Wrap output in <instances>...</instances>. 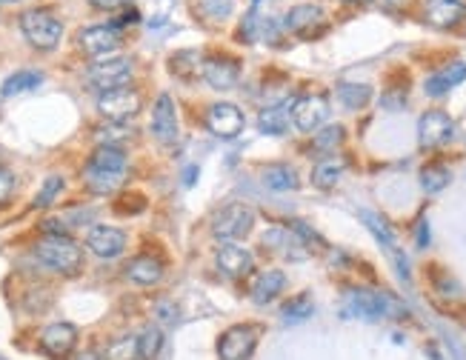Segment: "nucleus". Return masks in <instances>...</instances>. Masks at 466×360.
<instances>
[{"instance_id": "nucleus-1", "label": "nucleus", "mask_w": 466, "mask_h": 360, "mask_svg": "<svg viewBox=\"0 0 466 360\" xmlns=\"http://www.w3.org/2000/svg\"><path fill=\"white\" fill-rule=\"evenodd\" d=\"M341 312L346 318H360V321L406 318V306L398 297H392L386 292H372V289H349L343 295Z\"/></svg>"}, {"instance_id": "nucleus-2", "label": "nucleus", "mask_w": 466, "mask_h": 360, "mask_svg": "<svg viewBox=\"0 0 466 360\" xmlns=\"http://www.w3.org/2000/svg\"><path fill=\"white\" fill-rule=\"evenodd\" d=\"M35 257L57 275H78L83 269V249L69 235H47L35 243Z\"/></svg>"}, {"instance_id": "nucleus-3", "label": "nucleus", "mask_w": 466, "mask_h": 360, "mask_svg": "<svg viewBox=\"0 0 466 360\" xmlns=\"http://www.w3.org/2000/svg\"><path fill=\"white\" fill-rule=\"evenodd\" d=\"M21 32L29 46H35L38 52H52L64 38V23L49 9H29L21 14Z\"/></svg>"}, {"instance_id": "nucleus-4", "label": "nucleus", "mask_w": 466, "mask_h": 360, "mask_svg": "<svg viewBox=\"0 0 466 360\" xmlns=\"http://www.w3.org/2000/svg\"><path fill=\"white\" fill-rule=\"evenodd\" d=\"M132 69L135 66L129 57H104V61H95L89 69H86V83L104 95V92L126 86L129 78H132Z\"/></svg>"}, {"instance_id": "nucleus-5", "label": "nucleus", "mask_w": 466, "mask_h": 360, "mask_svg": "<svg viewBox=\"0 0 466 360\" xmlns=\"http://www.w3.org/2000/svg\"><path fill=\"white\" fill-rule=\"evenodd\" d=\"M255 209L246 204H229L212 218V235L217 240H241L252 232Z\"/></svg>"}, {"instance_id": "nucleus-6", "label": "nucleus", "mask_w": 466, "mask_h": 360, "mask_svg": "<svg viewBox=\"0 0 466 360\" xmlns=\"http://www.w3.org/2000/svg\"><path fill=\"white\" fill-rule=\"evenodd\" d=\"M140 106H143L140 92L129 89V86H121V89L97 95V112L112 123H123L129 118H135V114L140 112Z\"/></svg>"}, {"instance_id": "nucleus-7", "label": "nucleus", "mask_w": 466, "mask_h": 360, "mask_svg": "<svg viewBox=\"0 0 466 360\" xmlns=\"http://www.w3.org/2000/svg\"><path fill=\"white\" fill-rule=\"evenodd\" d=\"M258 347V329L250 323L232 326L217 340V355L221 360H250Z\"/></svg>"}, {"instance_id": "nucleus-8", "label": "nucleus", "mask_w": 466, "mask_h": 360, "mask_svg": "<svg viewBox=\"0 0 466 360\" xmlns=\"http://www.w3.org/2000/svg\"><path fill=\"white\" fill-rule=\"evenodd\" d=\"M284 26L292 35L309 40V38H318L326 29V14H324V9L315 6V4H298V6H292L286 12Z\"/></svg>"}, {"instance_id": "nucleus-9", "label": "nucleus", "mask_w": 466, "mask_h": 360, "mask_svg": "<svg viewBox=\"0 0 466 360\" xmlns=\"http://www.w3.org/2000/svg\"><path fill=\"white\" fill-rule=\"evenodd\" d=\"M453 135H455V123L441 109H432L418 121V143L424 149H438L446 140H453Z\"/></svg>"}, {"instance_id": "nucleus-10", "label": "nucleus", "mask_w": 466, "mask_h": 360, "mask_svg": "<svg viewBox=\"0 0 466 360\" xmlns=\"http://www.w3.org/2000/svg\"><path fill=\"white\" fill-rule=\"evenodd\" d=\"M78 347V329L72 323H52L40 332V352L52 360H66Z\"/></svg>"}, {"instance_id": "nucleus-11", "label": "nucleus", "mask_w": 466, "mask_h": 360, "mask_svg": "<svg viewBox=\"0 0 466 360\" xmlns=\"http://www.w3.org/2000/svg\"><path fill=\"white\" fill-rule=\"evenodd\" d=\"M207 126H209V132L215 138L232 140V138H238L243 132L246 118L235 104H215L207 112Z\"/></svg>"}, {"instance_id": "nucleus-12", "label": "nucleus", "mask_w": 466, "mask_h": 360, "mask_svg": "<svg viewBox=\"0 0 466 360\" xmlns=\"http://www.w3.org/2000/svg\"><path fill=\"white\" fill-rule=\"evenodd\" d=\"M78 43L86 54L92 57H104L112 54L114 49L121 46V29L112 23H97V26H86L83 32L78 35Z\"/></svg>"}, {"instance_id": "nucleus-13", "label": "nucleus", "mask_w": 466, "mask_h": 360, "mask_svg": "<svg viewBox=\"0 0 466 360\" xmlns=\"http://www.w3.org/2000/svg\"><path fill=\"white\" fill-rule=\"evenodd\" d=\"M329 118V100L324 95H303L292 104V123L301 132H315Z\"/></svg>"}, {"instance_id": "nucleus-14", "label": "nucleus", "mask_w": 466, "mask_h": 360, "mask_svg": "<svg viewBox=\"0 0 466 360\" xmlns=\"http://www.w3.org/2000/svg\"><path fill=\"white\" fill-rule=\"evenodd\" d=\"M203 80L217 92H229V89H235L241 80V66H238V61H232L226 54L207 57V61H203Z\"/></svg>"}, {"instance_id": "nucleus-15", "label": "nucleus", "mask_w": 466, "mask_h": 360, "mask_svg": "<svg viewBox=\"0 0 466 360\" xmlns=\"http://www.w3.org/2000/svg\"><path fill=\"white\" fill-rule=\"evenodd\" d=\"M152 135L157 138V143L164 147H172L178 140V112H174V100L172 95H157L155 109H152Z\"/></svg>"}, {"instance_id": "nucleus-16", "label": "nucleus", "mask_w": 466, "mask_h": 360, "mask_svg": "<svg viewBox=\"0 0 466 360\" xmlns=\"http://www.w3.org/2000/svg\"><path fill=\"white\" fill-rule=\"evenodd\" d=\"M86 247H89L92 255L104 257V261H112V257L123 255L126 249V232L114 226H92L89 235H86Z\"/></svg>"}, {"instance_id": "nucleus-17", "label": "nucleus", "mask_w": 466, "mask_h": 360, "mask_svg": "<svg viewBox=\"0 0 466 360\" xmlns=\"http://www.w3.org/2000/svg\"><path fill=\"white\" fill-rule=\"evenodd\" d=\"M424 18L435 29H455L466 21V0H427Z\"/></svg>"}, {"instance_id": "nucleus-18", "label": "nucleus", "mask_w": 466, "mask_h": 360, "mask_svg": "<svg viewBox=\"0 0 466 360\" xmlns=\"http://www.w3.org/2000/svg\"><path fill=\"white\" fill-rule=\"evenodd\" d=\"M215 264L226 278L238 280V278H246L255 269V255L246 247H235V243H229V247H221V252H217V257H215Z\"/></svg>"}, {"instance_id": "nucleus-19", "label": "nucleus", "mask_w": 466, "mask_h": 360, "mask_svg": "<svg viewBox=\"0 0 466 360\" xmlns=\"http://www.w3.org/2000/svg\"><path fill=\"white\" fill-rule=\"evenodd\" d=\"M264 247H269L272 252H281L284 257H289V261H301V257L309 255L307 243H303L292 229H286V226L269 229V232L264 235Z\"/></svg>"}, {"instance_id": "nucleus-20", "label": "nucleus", "mask_w": 466, "mask_h": 360, "mask_svg": "<svg viewBox=\"0 0 466 360\" xmlns=\"http://www.w3.org/2000/svg\"><path fill=\"white\" fill-rule=\"evenodd\" d=\"M463 80H466V63L463 61H455V63L438 69L435 75H429L427 83H424V92L429 97H444L446 92H453L455 86H461Z\"/></svg>"}, {"instance_id": "nucleus-21", "label": "nucleus", "mask_w": 466, "mask_h": 360, "mask_svg": "<svg viewBox=\"0 0 466 360\" xmlns=\"http://www.w3.org/2000/svg\"><path fill=\"white\" fill-rule=\"evenodd\" d=\"M292 104H295V97L284 100V104L260 109V114H258V129H260V132H264V135H284L289 129V123H292Z\"/></svg>"}, {"instance_id": "nucleus-22", "label": "nucleus", "mask_w": 466, "mask_h": 360, "mask_svg": "<svg viewBox=\"0 0 466 360\" xmlns=\"http://www.w3.org/2000/svg\"><path fill=\"white\" fill-rule=\"evenodd\" d=\"M123 178H126V172L100 169V166H92V163H86V169H83L86 189H89L92 195H112V192H118L121 186H123Z\"/></svg>"}, {"instance_id": "nucleus-23", "label": "nucleus", "mask_w": 466, "mask_h": 360, "mask_svg": "<svg viewBox=\"0 0 466 360\" xmlns=\"http://www.w3.org/2000/svg\"><path fill=\"white\" fill-rule=\"evenodd\" d=\"M284 286H286V275L281 269L260 272V275L255 278V283H252V300L258 306H267V304H272V300L284 292Z\"/></svg>"}, {"instance_id": "nucleus-24", "label": "nucleus", "mask_w": 466, "mask_h": 360, "mask_svg": "<svg viewBox=\"0 0 466 360\" xmlns=\"http://www.w3.org/2000/svg\"><path fill=\"white\" fill-rule=\"evenodd\" d=\"M126 278L138 286H155V283H160V278H164V264L152 255H138L135 261H129Z\"/></svg>"}, {"instance_id": "nucleus-25", "label": "nucleus", "mask_w": 466, "mask_h": 360, "mask_svg": "<svg viewBox=\"0 0 466 360\" xmlns=\"http://www.w3.org/2000/svg\"><path fill=\"white\" fill-rule=\"evenodd\" d=\"M169 69H172V75H178L183 80H192V78L203 75V57L195 49H183V52L169 57Z\"/></svg>"}, {"instance_id": "nucleus-26", "label": "nucleus", "mask_w": 466, "mask_h": 360, "mask_svg": "<svg viewBox=\"0 0 466 360\" xmlns=\"http://www.w3.org/2000/svg\"><path fill=\"white\" fill-rule=\"evenodd\" d=\"M335 97L341 100L343 109L358 112L372 100V86H367V83H341L338 89H335Z\"/></svg>"}, {"instance_id": "nucleus-27", "label": "nucleus", "mask_w": 466, "mask_h": 360, "mask_svg": "<svg viewBox=\"0 0 466 360\" xmlns=\"http://www.w3.org/2000/svg\"><path fill=\"white\" fill-rule=\"evenodd\" d=\"M43 83V75L35 69H21L14 71V75H9L4 80V89H0V95L4 97H14V95H23V92H32L38 89V86Z\"/></svg>"}, {"instance_id": "nucleus-28", "label": "nucleus", "mask_w": 466, "mask_h": 360, "mask_svg": "<svg viewBox=\"0 0 466 360\" xmlns=\"http://www.w3.org/2000/svg\"><path fill=\"white\" fill-rule=\"evenodd\" d=\"M264 183L272 192H292L298 189V172L286 163H275L264 169Z\"/></svg>"}, {"instance_id": "nucleus-29", "label": "nucleus", "mask_w": 466, "mask_h": 360, "mask_svg": "<svg viewBox=\"0 0 466 360\" xmlns=\"http://www.w3.org/2000/svg\"><path fill=\"white\" fill-rule=\"evenodd\" d=\"M343 178V163L335 161V157H324L315 169H312V183L318 189H335Z\"/></svg>"}, {"instance_id": "nucleus-30", "label": "nucleus", "mask_w": 466, "mask_h": 360, "mask_svg": "<svg viewBox=\"0 0 466 360\" xmlns=\"http://www.w3.org/2000/svg\"><path fill=\"white\" fill-rule=\"evenodd\" d=\"M449 180H453V172H449L444 163H429L420 169V186H424V192H429V195L444 192Z\"/></svg>"}, {"instance_id": "nucleus-31", "label": "nucleus", "mask_w": 466, "mask_h": 360, "mask_svg": "<svg viewBox=\"0 0 466 360\" xmlns=\"http://www.w3.org/2000/svg\"><path fill=\"white\" fill-rule=\"evenodd\" d=\"M92 166L100 169H114V172H126V152L121 147H97L95 155L89 157Z\"/></svg>"}, {"instance_id": "nucleus-32", "label": "nucleus", "mask_w": 466, "mask_h": 360, "mask_svg": "<svg viewBox=\"0 0 466 360\" xmlns=\"http://www.w3.org/2000/svg\"><path fill=\"white\" fill-rule=\"evenodd\" d=\"M360 221L367 223V229H369V232H372L377 240L384 243L386 252H389L392 247H395V232H392V226L381 218V214H375V212H367V209H363V212H360Z\"/></svg>"}, {"instance_id": "nucleus-33", "label": "nucleus", "mask_w": 466, "mask_h": 360, "mask_svg": "<svg viewBox=\"0 0 466 360\" xmlns=\"http://www.w3.org/2000/svg\"><path fill=\"white\" fill-rule=\"evenodd\" d=\"M160 347H164V335H160L157 326H147L138 335V355H140V360H157Z\"/></svg>"}, {"instance_id": "nucleus-34", "label": "nucleus", "mask_w": 466, "mask_h": 360, "mask_svg": "<svg viewBox=\"0 0 466 360\" xmlns=\"http://www.w3.org/2000/svg\"><path fill=\"white\" fill-rule=\"evenodd\" d=\"M198 12L209 23H224L235 12V0H198Z\"/></svg>"}, {"instance_id": "nucleus-35", "label": "nucleus", "mask_w": 466, "mask_h": 360, "mask_svg": "<svg viewBox=\"0 0 466 360\" xmlns=\"http://www.w3.org/2000/svg\"><path fill=\"white\" fill-rule=\"evenodd\" d=\"M312 312H315V304H312L309 295H298V297H292V300H289V304L281 309V314H284L286 323H301V321H307Z\"/></svg>"}, {"instance_id": "nucleus-36", "label": "nucleus", "mask_w": 466, "mask_h": 360, "mask_svg": "<svg viewBox=\"0 0 466 360\" xmlns=\"http://www.w3.org/2000/svg\"><path fill=\"white\" fill-rule=\"evenodd\" d=\"M104 360H140L138 355V338H118V340H112L109 347H106V355Z\"/></svg>"}, {"instance_id": "nucleus-37", "label": "nucleus", "mask_w": 466, "mask_h": 360, "mask_svg": "<svg viewBox=\"0 0 466 360\" xmlns=\"http://www.w3.org/2000/svg\"><path fill=\"white\" fill-rule=\"evenodd\" d=\"M343 143V126H326L320 129V132H315L312 138V147L318 152H335Z\"/></svg>"}, {"instance_id": "nucleus-38", "label": "nucleus", "mask_w": 466, "mask_h": 360, "mask_svg": "<svg viewBox=\"0 0 466 360\" xmlns=\"http://www.w3.org/2000/svg\"><path fill=\"white\" fill-rule=\"evenodd\" d=\"M61 189H64V178L52 175V178L43 180L40 192H38V197H35V209H47V206H52V200H55L57 195H61Z\"/></svg>"}, {"instance_id": "nucleus-39", "label": "nucleus", "mask_w": 466, "mask_h": 360, "mask_svg": "<svg viewBox=\"0 0 466 360\" xmlns=\"http://www.w3.org/2000/svg\"><path fill=\"white\" fill-rule=\"evenodd\" d=\"M129 135V129H123L121 123H112V126H104V129H97V143L100 147H118V143H123Z\"/></svg>"}, {"instance_id": "nucleus-40", "label": "nucleus", "mask_w": 466, "mask_h": 360, "mask_svg": "<svg viewBox=\"0 0 466 360\" xmlns=\"http://www.w3.org/2000/svg\"><path fill=\"white\" fill-rule=\"evenodd\" d=\"M14 186H18V178H14V172L0 166V206L6 204V200L14 195Z\"/></svg>"}, {"instance_id": "nucleus-41", "label": "nucleus", "mask_w": 466, "mask_h": 360, "mask_svg": "<svg viewBox=\"0 0 466 360\" xmlns=\"http://www.w3.org/2000/svg\"><path fill=\"white\" fill-rule=\"evenodd\" d=\"M43 232H47V235H66L69 229H66V223H64V221L49 218V221H43Z\"/></svg>"}, {"instance_id": "nucleus-42", "label": "nucleus", "mask_w": 466, "mask_h": 360, "mask_svg": "<svg viewBox=\"0 0 466 360\" xmlns=\"http://www.w3.org/2000/svg\"><path fill=\"white\" fill-rule=\"evenodd\" d=\"M89 4L100 12H114V9H123L129 0H89Z\"/></svg>"}, {"instance_id": "nucleus-43", "label": "nucleus", "mask_w": 466, "mask_h": 360, "mask_svg": "<svg viewBox=\"0 0 466 360\" xmlns=\"http://www.w3.org/2000/svg\"><path fill=\"white\" fill-rule=\"evenodd\" d=\"M375 4L384 12H403L406 6H410V0H375Z\"/></svg>"}, {"instance_id": "nucleus-44", "label": "nucleus", "mask_w": 466, "mask_h": 360, "mask_svg": "<svg viewBox=\"0 0 466 360\" xmlns=\"http://www.w3.org/2000/svg\"><path fill=\"white\" fill-rule=\"evenodd\" d=\"M427 243H429V226H427V221H420L418 223V247L427 249Z\"/></svg>"}, {"instance_id": "nucleus-45", "label": "nucleus", "mask_w": 466, "mask_h": 360, "mask_svg": "<svg viewBox=\"0 0 466 360\" xmlns=\"http://www.w3.org/2000/svg\"><path fill=\"white\" fill-rule=\"evenodd\" d=\"M75 360H104V357H100V355H97L95 349H86V352H80V355H78Z\"/></svg>"}, {"instance_id": "nucleus-46", "label": "nucleus", "mask_w": 466, "mask_h": 360, "mask_svg": "<svg viewBox=\"0 0 466 360\" xmlns=\"http://www.w3.org/2000/svg\"><path fill=\"white\" fill-rule=\"evenodd\" d=\"M343 4H358V6H363V4H369V0H343Z\"/></svg>"}, {"instance_id": "nucleus-47", "label": "nucleus", "mask_w": 466, "mask_h": 360, "mask_svg": "<svg viewBox=\"0 0 466 360\" xmlns=\"http://www.w3.org/2000/svg\"><path fill=\"white\" fill-rule=\"evenodd\" d=\"M0 4H12V0H0Z\"/></svg>"}, {"instance_id": "nucleus-48", "label": "nucleus", "mask_w": 466, "mask_h": 360, "mask_svg": "<svg viewBox=\"0 0 466 360\" xmlns=\"http://www.w3.org/2000/svg\"><path fill=\"white\" fill-rule=\"evenodd\" d=\"M0 360H4V357H0Z\"/></svg>"}]
</instances>
